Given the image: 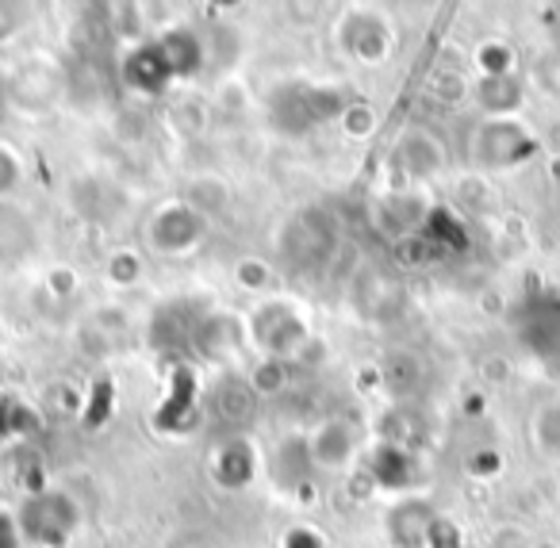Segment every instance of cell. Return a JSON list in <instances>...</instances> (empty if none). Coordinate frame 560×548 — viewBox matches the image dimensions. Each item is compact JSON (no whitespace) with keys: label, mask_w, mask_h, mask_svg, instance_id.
Segmentation results:
<instances>
[{"label":"cell","mask_w":560,"mask_h":548,"mask_svg":"<svg viewBox=\"0 0 560 548\" xmlns=\"http://www.w3.org/2000/svg\"><path fill=\"white\" fill-rule=\"evenodd\" d=\"M200 234H203V223L188 203H180V208H165L162 215L150 223V242H154V249H165V254H177V249L196 246Z\"/></svg>","instance_id":"6da1fadb"},{"label":"cell","mask_w":560,"mask_h":548,"mask_svg":"<svg viewBox=\"0 0 560 548\" xmlns=\"http://www.w3.org/2000/svg\"><path fill=\"white\" fill-rule=\"evenodd\" d=\"M70 522H73L70 502H66L62 494H43V499L32 502V510H27V529H32L43 545H62V540L70 537Z\"/></svg>","instance_id":"7a4b0ae2"},{"label":"cell","mask_w":560,"mask_h":548,"mask_svg":"<svg viewBox=\"0 0 560 548\" xmlns=\"http://www.w3.org/2000/svg\"><path fill=\"white\" fill-rule=\"evenodd\" d=\"M537 441H541L545 453H560V403L537 415Z\"/></svg>","instance_id":"3957f363"},{"label":"cell","mask_w":560,"mask_h":548,"mask_svg":"<svg viewBox=\"0 0 560 548\" xmlns=\"http://www.w3.org/2000/svg\"><path fill=\"white\" fill-rule=\"evenodd\" d=\"M491 131L499 135V147H506V131H511V124H491ZM522 158H529V150H514L511 158H499L495 150H491V154L483 158V162H488V165H495V170H503V165H518Z\"/></svg>","instance_id":"277c9868"},{"label":"cell","mask_w":560,"mask_h":548,"mask_svg":"<svg viewBox=\"0 0 560 548\" xmlns=\"http://www.w3.org/2000/svg\"><path fill=\"white\" fill-rule=\"evenodd\" d=\"M20 180V165L9 150H0V193H9L12 185Z\"/></svg>","instance_id":"5b68a950"},{"label":"cell","mask_w":560,"mask_h":548,"mask_svg":"<svg viewBox=\"0 0 560 548\" xmlns=\"http://www.w3.org/2000/svg\"><path fill=\"white\" fill-rule=\"evenodd\" d=\"M0 548H16V533H12L9 517H0Z\"/></svg>","instance_id":"8992f818"},{"label":"cell","mask_w":560,"mask_h":548,"mask_svg":"<svg viewBox=\"0 0 560 548\" xmlns=\"http://www.w3.org/2000/svg\"><path fill=\"white\" fill-rule=\"evenodd\" d=\"M534 548H557V545H534Z\"/></svg>","instance_id":"52a82bcc"}]
</instances>
